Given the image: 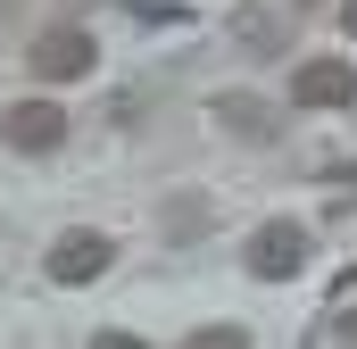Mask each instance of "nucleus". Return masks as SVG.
Wrapping results in <instances>:
<instances>
[{"mask_svg": "<svg viewBox=\"0 0 357 349\" xmlns=\"http://www.w3.org/2000/svg\"><path fill=\"white\" fill-rule=\"evenodd\" d=\"M291 100H299V108H349L357 100V67L349 59H307V67L291 75Z\"/></svg>", "mask_w": 357, "mask_h": 349, "instance_id": "nucleus-5", "label": "nucleus"}, {"mask_svg": "<svg viewBox=\"0 0 357 349\" xmlns=\"http://www.w3.org/2000/svg\"><path fill=\"white\" fill-rule=\"evenodd\" d=\"M333 341H349V349H357V308H341V316H333Z\"/></svg>", "mask_w": 357, "mask_h": 349, "instance_id": "nucleus-10", "label": "nucleus"}, {"mask_svg": "<svg viewBox=\"0 0 357 349\" xmlns=\"http://www.w3.org/2000/svg\"><path fill=\"white\" fill-rule=\"evenodd\" d=\"M0 142H8L17 158H50V150L67 142V108H59V100H17V108L0 117Z\"/></svg>", "mask_w": 357, "mask_h": 349, "instance_id": "nucleus-2", "label": "nucleus"}, {"mask_svg": "<svg viewBox=\"0 0 357 349\" xmlns=\"http://www.w3.org/2000/svg\"><path fill=\"white\" fill-rule=\"evenodd\" d=\"M108 258H116V242H108V233H91V225H75V233H59V242H50V283H67V291H75V283H100Z\"/></svg>", "mask_w": 357, "mask_h": 349, "instance_id": "nucleus-4", "label": "nucleus"}, {"mask_svg": "<svg viewBox=\"0 0 357 349\" xmlns=\"http://www.w3.org/2000/svg\"><path fill=\"white\" fill-rule=\"evenodd\" d=\"M183 349H250L241 325H199V333H183Z\"/></svg>", "mask_w": 357, "mask_h": 349, "instance_id": "nucleus-8", "label": "nucleus"}, {"mask_svg": "<svg viewBox=\"0 0 357 349\" xmlns=\"http://www.w3.org/2000/svg\"><path fill=\"white\" fill-rule=\"evenodd\" d=\"M299 266H307V225L299 216H274V225L250 233V274L258 283H291Z\"/></svg>", "mask_w": 357, "mask_h": 349, "instance_id": "nucleus-3", "label": "nucleus"}, {"mask_svg": "<svg viewBox=\"0 0 357 349\" xmlns=\"http://www.w3.org/2000/svg\"><path fill=\"white\" fill-rule=\"evenodd\" d=\"M216 125H225V133H241V142H274L266 100H250V91H216Z\"/></svg>", "mask_w": 357, "mask_h": 349, "instance_id": "nucleus-6", "label": "nucleus"}, {"mask_svg": "<svg viewBox=\"0 0 357 349\" xmlns=\"http://www.w3.org/2000/svg\"><path fill=\"white\" fill-rule=\"evenodd\" d=\"M233 42H241L250 59H274V50H282V25H274L266 8H233Z\"/></svg>", "mask_w": 357, "mask_h": 349, "instance_id": "nucleus-7", "label": "nucleus"}, {"mask_svg": "<svg viewBox=\"0 0 357 349\" xmlns=\"http://www.w3.org/2000/svg\"><path fill=\"white\" fill-rule=\"evenodd\" d=\"M91 349H150L142 333H91Z\"/></svg>", "mask_w": 357, "mask_h": 349, "instance_id": "nucleus-9", "label": "nucleus"}, {"mask_svg": "<svg viewBox=\"0 0 357 349\" xmlns=\"http://www.w3.org/2000/svg\"><path fill=\"white\" fill-rule=\"evenodd\" d=\"M91 67H100L91 25H50V34L33 42V75H42V84H84Z\"/></svg>", "mask_w": 357, "mask_h": 349, "instance_id": "nucleus-1", "label": "nucleus"}]
</instances>
